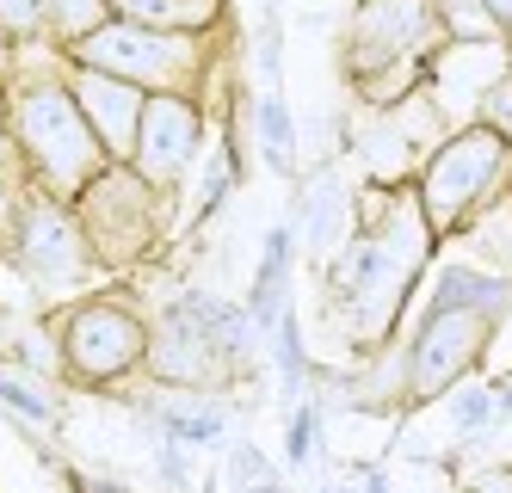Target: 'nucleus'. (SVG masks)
<instances>
[{
  "instance_id": "nucleus-29",
  "label": "nucleus",
  "mask_w": 512,
  "mask_h": 493,
  "mask_svg": "<svg viewBox=\"0 0 512 493\" xmlns=\"http://www.w3.org/2000/svg\"><path fill=\"white\" fill-rule=\"evenodd\" d=\"M488 395H494V420H512V370H500V376H494Z\"/></svg>"
},
{
  "instance_id": "nucleus-5",
  "label": "nucleus",
  "mask_w": 512,
  "mask_h": 493,
  "mask_svg": "<svg viewBox=\"0 0 512 493\" xmlns=\"http://www.w3.org/2000/svg\"><path fill=\"white\" fill-rule=\"evenodd\" d=\"M149 321L118 296H81L56 315V370L81 389H112L142 376Z\"/></svg>"
},
{
  "instance_id": "nucleus-7",
  "label": "nucleus",
  "mask_w": 512,
  "mask_h": 493,
  "mask_svg": "<svg viewBox=\"0 0 512 493\" xmlns=\"http://www.w3.org/2000/svg\"><path fill=\"white\" fill-rule=\"evenodd\" d=\"M500 321L475 315V309H426L414 321V339L401 346V401L426 407L445 401L451 389L469 383V370L488 358Z\"/></svg>"
},
{
  "instance_id": "nucleus-19",
  "label": "nucleus",
  "mask_w": 512,
  "mask_h": 493,
  "mask_svg": "<svg viewBox=\"0 0 512 493\" xmlns=\"http://www.w3.org/2000/svg\"><path fill=\"white\" fill-rule=\"evenodd\" d=\"M105 19H112V0H50V31H44V44L56 56H68L81 44V37H93Z\"/></svg>"
},
{
  "instance_id": "nucleus-18",
  "label": "nucleus",
  "mask_w": 512,
  "mask_h": 493,
  "mask_svg": "<svg viewBox=\"0 0 512 493\" xmlns=\"http://www.w3.org/2000/svg\"><path fill=\"white\" fill-rule=\"evenodd\" d=\"M457 241H463V247H475V253H469V265H482V272L512 278V192H506V198H494V204L475 216Z\"/></svg>"
},
{
  "instance_id": "nucleus-20",
  "label": "nucleus",
  "mask_w": 512,
  "mask_h": 493,
  "mask_svg": "<svg viewBox=\"0 0 512 493\" xmlns=\"http://www.w3.org/2000/svg\"><path fill=\"white\" fill-rule=\"evenodd\" d=\"M438 13V31H445V44H506L488 0H432Z\"/></svg>"
},
{
  "instance_id": "nucleus-12",
  "label": "nucleus",
  "mask_w": 512,
  "mask_h": 493,
  "mask_svg": "<svg viewBox=\"0 0 512 493\" xmlns=\"http://www.w3.org/2000/svg\"><path fill=\"white\" fill-rule=\"evenodd\" d=\"M346 222H352V192L340 185L334 167H321L309 179V192L297 198V216H290V229H297V253L321 265L327 253L346 241Z\"/></svg>"
},
{
  "instance_id": "nucleus-15",
  "label": "nucleus",
  "mask_w": 512,
  "mask_h": 493,
  "mask_svg": "<svg viewBox=\"0 0 512 493\" xmlns=\"http://www.w3.org/2000/svg\"><path fill=\"white\" fill-rule=\"evenodd\" d=\"M112 19H130L142 31H173V37H210L223 25V0H112Z\"/></svg>"
},
{
  "instance_id": "nucleus-16",
  "label": "nucleus",
  "mask_w": 512,
  "mask_h": 493,
  "mask_svg": "<svg viewBox=\"0 0 512 493\" xmlns=\"http://www.w3.org/2000/svg\"><path fill=\"white\" fill-rule=\"evenodd\" d=\"M142 420H149L167 444H179V450L223 444V432H229L223 407H216V401H186V395H167V401H155V407H142Z\"/></svg>"
},
{
  "instance_id": "nucleus-17",
  "label": "nucleus",
  "mask_w": 512,
  "mask_h": 493,
  "mask_svg": "<svg viewBox=\"0 0 512 493\" xmlns=\"http://www.w3.org/2000/svg\"><path fill=\"white\" fill-rule=\"evenodd\" d=\"M247 124H253V148L266 155V167H272V173H297V118H290L284 87L253 93Z\"/></svg>"
},
{
  "instance_id": "nucleus-3",
  "label": "nucleus",
  "mask_w": 512,
  "mask_h": 493,
  "mask_svg": "<svg viewBox=\"0 0 512 493\" xmlns=\"http://www.w3.org/2000/svg\"><path fill=\"white\" fill-rule=\"evenodd\" d=\"M506 192H512V148L482 124H457L414 179V204L438 241H457Z\"/></svg>"
},
{
  "instance_id": "nucleus-4",
  "label": "nucleus",
  "mask_w": 512,
  "mask_h": 493,
  "mask_svg": "<svg viewBox=\"0 0 512 493\" xmlns=\"http://www.w3.org/2000/svg\"><path fill=\"white\" fill-rule=\"evenodd\" d=\"M62 62L112 74L136 93H198L210 74V44L204 37H173V31H142L130 19H105Z\"/></svg>"
},
{
  "instance_id": "nucleus-23",
  "label": "nucleus",
  "mask_w": 512,
  "mask_h": 493,
  "mask_svg": "<svg viewBox=\"0 0 512 493\" xmlns=\"http://www.w3.org/2000/svg\"><path fill=\"white\" fill-rule=\"evenodd\" d=\"M50 31V0H0V44L38 50Z\"/></svg>"
},
{
  "instance_id": "nucleus-24",
  "label": "nucleus",
  "mask_w": 512,
  "mask_h": 493,
  "mask_svg": "<svg viewBox=\"0 0 512 493\" xmlns=\"http://www.w3.org/2000/svg\"><path fill=\"white\" fill-rule=\"evenodd\" d=\"M451 426H457L463 438H475L482 426H494V395H488V383H463V389H451Z\"/></svg>"
},
{
  "instance_id": "nucleus-30",
  "label": "nucleus",
  "mask_w": 512,
  "mask_h": 493,
  "mask_svg": "<svg viewBox=\"0 0 512 493\" xmlns=\"http://www.w3.org/2000/svg\"><path fill=\"white\" fill-rule=\"evenodd\" d=\"M488 13H494L500 37H506V44H512V0H488Z\"/></svg>"
},
{
  "instance_id": "nucleus-21",
  "label": "nucleus",
  "mask_w": 512,
  "mask_h": 493,
  "mask_svg": "<svg viewBox=\"0 0 512 493\" xmlns=\"http://www.w3.org/2000/svg\"><path fill=\"white\" fill-rule=\"evenodd\" d=\"M266 352L278 358L284 389H290V395H303V389H309V376H315V358H309V346H303V321H297V309H284V321H278L272 339H266Z\"/></svg>"
},
{
  "instance_id": "nucleus-2",
  "label": "nucleus",
  "mask_w": 512,
  "mask_h": 493,
  "mask_svg": "<svg viewBox=\"0 0 512 493\" xmlns=\"http://www.w3.org/2000/svg\"><path fill=\"white\" fill-rule=\"evenodd\" d=\"M438 44L445 31L432 0H358L346 19V74L371 105H389L426 81Z\"/></svg>"
},
{
  "instance_id": "nucleus-22",
  "label": "nucleus",
  "mask_w": 512,
  "mask_h": 493,
  "mask_svg": "<svg viewBox=\"0 0 512 493\" xmlns=\"http://www.w3.org/2000/svg\"><path fill=\"white\" fill-rule=\"evenodd\" d=\"M0 407H7L13 420H25V426H56V401L31 383V376L0 370Z\"/></svg>"
},
{
  "instance_id": "nucleus-9",
  "label": "nucleus",
  "mask_w": 512,
  "mask_h": 493,
  "mask_svg": "<svg viewBox=\"0 0 512 493\" xmlns=\"http://www.w3.org/2000/svg\"><path fill=\"white\" fill-rule=\"evenodd\" d=\"M204 130H210V111L198 105V93H149L142 124H136V148L124 167L149 192L173 198L186 185V173L204 161Z\"/></svg>"
},
{
  "instance_id": "nucleus-27",
  "label": "nucleus",
  "mask_w": 512,
  "mask_h": 493,
  "mask_svg": "<svg viewBox=\"0 0 512 493\" xmlns=\"http://www.w3.org/2000/svg\"><path fill=\"white\" fill-rule=\"evenodd\" d=\"M229 481H235V493H253V487H266L278 475H272V463L253 444H229Z\"/></svg>"
},
{
  "instance_id": "nucleus-8",
  "label": "nucleus",
  "mask_w": 512,
  "mask_h": 493,
  "mask_svg": "<svg viewBox=\"0 0 512 493\" xmlns=\"http://www.w3.org/2000/svg\"><path fill=\"white\" fill-rule=\"evenodd\" d=\"M7 247H13V265L38 290H68L87 272H99V259H93L81 222H75V204H56V198H38V192L13 204Z\"/></svg>"
},
{
  "instance_id": "nucleus-28",
  "label": "nucleus",
  "mask_w": 512,
  "mask_h": 493,
  "mask_svg": "<svg viewBox=\"0 0 512 493\" xmlns=\"http://www.w3.org/2000/svg\"><path fill=\"white\" fill-rule=\"evenodd\" d=\"M463 493H512V463H500V469H482V475H469V481H463Z\"/></svg>"
},
{
  "instance_id": "nucleus-31",
  "label": "nucleus",
  "mask_w": 512,
  "mask_h": 493,
  "mask_svg": "<svg viewBox=\"0 0 512 493\" xmlns=\"http://www.w3.org/2000/svg\"><path fill=\"white\" fill-rule=\"evenodd\" d=\"M253 493H284V481H266V487H253Z\"/></svg>"
},
{
  "instance_id": "nucleus-11",
  "label": "nucleus",
  "mask_w": 512,
  "mask_h": 493,
  "mask_svg": "<svg viewBox=\"0 0 512 493\" xmlns=\"http://www.w3.org/2000/svg\"><path fill=\"white\" fill-rule=\"evenodd\" d=\"M62 81H68V99L81 105V118H87L93 142L105 148V161H130L136 124H142V105H149V93H136V87L112 81V74L75 68V62H62Z\"/></svg>"
},
{
  "instance_id": "nucleus-10",
  "label": "nucleus",
  "mask_w": 512,
  "mask_h": 493,
  "mask_svg": "<svg viewBox=\"0 0 512 493\" xmlns=\"http://www.w3.org/2000/svg\"><path fill=\"white\" fill-rule=\"evenodd\" d=\"M142 370L173 395H204V389H223L235 376L229 358L179 315V302H167V309L149 321V358H142Z\"/></svg>"
},
{
  "instance_id": "nucleus-26",
  "label": "nucleus",
  "mask_w": 512,
  "mask_h": 493,
  "mask_svg": "<svg viewBox=\"0 0 512 493\" xmlns=\"http://www.w3.org/2000/svg\"><path fill=\"white\" fill-rule=\"evenodd\" d=\"M475 124H482V130H494L506 148H512V68L500 74V81L482 93V105H475Z\"/></svg>"
},
{
  "instance_id": "nucleus-14",
  "label": "nucleus",
  "mask_w": 512,
  "mask_h": 493,
  "mask_svg": "<svg viewBox=\"0 0 512 493\" xmlns=\"http://www.w3.org/2000/svg\"><path fill=\"white\" fill-rule=\"evenodd\" d=\"M426 309H475V315H488V321H506L512 315V278L482 272V265H469V259H445L432 272Z\"/></svg>"
},
{
  "instance_id": "nucleus-25",
  "label": "nucleus",
  "mask_w": 512,
  "mask_h": 493,
  "mask_svg": "<svg viewBox=\"0 0 512 493\" xmlns=\"http://www.w3.org/2000/svg\"><path fill=\"white\" fill-rule=\"evenodd\" d=\"M315 438H321V407H315V401H297V407H290V432H284L290 469H303V463L315 457Z\"/></svg>"
},
{
  "instance_id": "nucleus-1",
  "label": "nucleus",
  "mask_w": 512,
  "mask_h": 493,
  "mask_svg": "<svg viewBox=\"0 0 512 493\" xmlns=\"http://www.w3.org/2000/svg\"><path fill=\"white\" fill-rule=\"evenodd\" d=\"M7 136H13L25 185L38 198H56V204H75L81 185L99 167H112L105 148L93 142L81 105L68 99L62 56L38 74H7Z\"/></svg>"
},
{
  "instance_id": "nucleus-6",
  "label": "nucleus",
  "mask_w": 512,
  "mask_h": 493,
  "mask_svg": "<svg viewBox=\"0 0 512 493\" xmlns=\"http://www.w3.org/2000/svg\"><path fill=\"white\" fill-rule=\"evenodd\" d=\"M75 222H81V235L93 247L99 265H142L173 229V210L161 192H149L124 161L112 167H99L87 185H81V198H75Z\"/></svg>"
},
{
  "instance_id": "nucleus-13",
  "label": "nucleus",
  "mask_w": 512,
  "mask_h": 493,
  "mask_svg": "<svg viewBox=\"0 0 512 493\" xmlns=\"http://www.w3.org/2000/svg\"><path fill=\"white\" fill-rule=\"evenodd\" d=\"M290 265H297V229L290 222H272L266 229V253L253 265V290H247V321L260 327V339H272V327L284 321L290 309Z\"/></svg>"
}]
</instances>
